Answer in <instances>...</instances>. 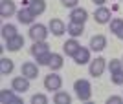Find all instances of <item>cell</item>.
<instances>
[{
    "instance_id": "32",
    "label": "cell",
    "mask_w": 123,
    "mask_h": 104,
    "mask_svg": "<svg viewBox=\"0 0 123 104\" xmlns=\"http://www.w3.org/2000/svg\"><path fill=\"white\" fill-rule=\"evenodd\" d=\"M116 36H119V38H123V29H121V31H119V33H118V35H116Z\"/></svg>"
},
{
    "instance_id": "22",
    "label": "cell",
    "mask_w": 123,
    "mask_h": 104,
    "mask_svg": "<svg viewBox=\"0 0 123 104\" xmlns=\"http://www.w3.org/2000/svg\"><path fill=\"white\" fill-rule=\"evenodd\" d=\"M53 102L55 104H70L72 102V97L66 93V91H55V95H53Z\"/></svg>"
},
{
    "instance_id": "13",
    "label": "cell",
    "mask_w": 123,
    "mask_h": 104,
    "mask_svg": "<svg viewBox=\"0 0 123 104\" xmlns=\"http://www.w3.org/2000/svg\"><path fill=\"white\" fill-rule=\"evenodd\" d=\"M90 47L94 51H103L107 47V36L105 35H94L90 38Z\"/></svg>"
},
{
    "instance_id": "24",
    "label": "cell",
    "mask_w": 123,
    "mask_h": 104,
    "mask_svg": "<svg viewBox=\"0 0 123 104\" xmlns=\"http://www.w3.org/2000/svg\"><path fill=\"white\" fill-rule=\"evenodd\" d=\"M121 29H123V18H112L110 20V31L114 35H118Z\"/></svg>"
},
{
    "instance_id": "11",
    "label": "cell",
    "mask_w": 123,
    "mask_h": 104,
    "mask_svg": "<svg viewBox=\"0 0 123 104\" xmlns=\"http://www.w3.org/2000/svg\"><path fill=\"white\" fill-rule=\"evenodd\" d=\"M17 18H18V22H20V24H33L35 15L31 13L30 7H22V9L17 11Z\"/></svg>"
},
{
    "instance_id": "16",
    "label": "cell",
    "mask_w": 123,
    "mask_h": 104,
    "mask_svg": "<svg viewBox=\"0 0 123 104\" xmlns=\"http://www.w3.org/2000/svg\"><path fill=\"white\" fill-rule=\"evenodd\" d=\"M28 7L31 9V13L35 16H39L46 11V2L44 0H31V2H28Z\"/></svg>"
},
{
    "instance_id": "25",
    "label": "cell",
    "mask_w": 123,
    "mask_h": 104,
    "mask_svg": "<svg viewBox=\"0 0 123 104\" xmlns=\"http://www.w3.org/2000/svg\"><path fill=\"white\" fill-rule=\"evenodd\" d=\"M107 68H108V71H110V73L119 71V69H123V60H116V58H112V60L107 64Z\"/></svg>"
},
{
    "instance_id": "4",
    "label": "cell",
    "mask_w": 123,
    "mask_h": 104,
    "mask_svg": "<svg viewBox=\"0 0 123 104\" xmlns=\"http://www.w3.org/2000/svg\"><path fill=\"white\" fill-rule=\"evenodd\" d=\"M107 69V58H103V57H98L96 60H92L90 62V66H88V71H90V75L92 77H101L103 71Z\"/></svg>"
},
{
    "instance_id": "18",
    "label": "cell",
    "mask_w": 123,
    "mask_h": 104,
    "mask_svg": "<svg viewBox=\"0 0 123 104\" xmlns=\"http://www.w3.org/2000/svg\"><path fill=\"white\" fill-rule=\"evenodd\" d=\"M66 33L68 35H72V38L75 36H81L85 33V24H77V22H70L66 26Z\"/></svg>"
},
{
    "instance_id": "31",
    "label": "cell",
    "mask_w": 123,
    "mask_h": 104,
    "mask_svg": "<svg viewBox=\"0 0 123 104\" xmlns=\"http://www.w3.org/2000/svg\"><path fill=\"white\" fill-rule=\"evenodd\" d=\"M92 2H94V4H96V5H103V4H105V2H107V0H92Z\"/></svg>"
},
{
    "instance_id": "5",
    "label": "cell",
    "mask_w": 123,
    "mask_h": 104,
    "mask_svg": "<svg viewBox=\"0 0 123 104\" xmlns=\"http://www.w3.org/2000/svg\"><path fill=\"white\" fill-rule=\"evenodd\" d=\"M11 88L15 89L17 93H26L28 89H30V78L20 75V77H15L11 80Z\"/></svg>"
},
{
    "instance_id": "3",
    "label": "cell",
    "mask_w": 123,
    "mask_h": 104,
    "mask_svg": "<svg viewBox=\"0 0 123 104\" xmlns=\"http://www.w3.org/2000/svg\"><path fill=\"white\" fill-rule=\"evenodd\" d=\"M61 86H62V78H61V75H57L55 71H51L50 75H46V78H44V88L48 89V91H59L61 89Z\"/></svg>"
},
{
    "instance_id": "20",
    "label": "cell",
    "mask_w": 123,
    "mask_h": 104,
    "mask_svg": "<svg viewBox=\"0 0 123 104\" xmlns=\"http://www.w3.org/2000/svg\"><path fill=\"white\" fill-rule=\"evenodd\" d=\"M13 69H15V64H13L11 58H6V57L0 58V73L2 75H11Z\"/></svg>"
},
{
    "instance_id": "19",
    "label": "cell",
    "mask_w": 123,
    "mask_h": 104,
    "mask_svg": "<svg viewBox=\"0 0 123 104\" xmlns=\"http://www.w3.org/2000/svg\"><path fill=\"white\" fill-rule=\"evenodd\" d=\"M74 60H75V64L90 62V49H86V47H79V51L74 55Z\"/></svg>"
},
{
    "instance_id": "6",
    "label": "cell",
    "mask_w": 123,
    "mask_h": 104,
    "mask_svg": "<svg viewBox=\"0 0 123 104\" xmlns=\"http://www.w3.org/2000/svg\"><path fill=\"white\" fill-rule=\"evenodd\" d=\"M0 100H2V104H22V99L20 97H17V91L13 88L11 89H2L0 91Z\"/></svg>"
},
{
    "instance_id": "33",
    "label": "cell",
    "mask_w": 123,
    "mask_h": 104,
    "mask_svg": "<svg viewBox=\"0 0 123 104\" xmlns=\"http://www.w3.org/2000/svg\"><path fill=\"white\" fill-rule=\"evenodd\" d=\"M121 2H123V0H121Z\"/></svg>"
},
{
    "instance_id": "26",
    "label": "cell",
    "mask_w": 123,
    "mask_h": 104,
    "mask_svg": "<svg viewBox=\"0 0 123 104\" xmlns=\"http://www.w3.org/2000/svg\"><path fill=\"white\" fill-rule=\"evenodd\" d=\"M50 58H51L50 51L44 53V55H39V57H37V64H39V66H48V64H50Z\"/></svg>"
},
{
    "instance_id": "10",
    "label": "cell",
    "mask_w": 123,
    "mask_h": 104,
    "mask_svg": "<svg viewBox=\"0 0 123 104\" xmlns=\"http://www.w3.org/2000/svg\"><path fill=\"white\" fill-rule=\"evenodd\" d=\"M15 13H17V7L13 0H2L0 2V16H13Z\"/></svg>"
},
{
    "instance_id": "1",
    "label": "cell",
    "mask_w": 123,
    "mask_h": 104,
    "mask_svg": "<svg viewBox=\"0 0 123 104\" xmlns=\"http://www.w3.org/2000/svg\"><path fill=\"white\" fill-rule=\"evenodd\" d=\"M74 89H75V95L79 100H90L92 99V86H90V82H88L86 78H79V80H75L74 82Z\"/></svg>"
},
{
    "instance_id": "8",
    "label": "cell",
    "mask_w": 123,
    "mask_h": 104,
    "mask_svg": "<svg viewBox=\"0 0 123 104\" xmlns=\"http://www.w3.org/2000/svg\"><path fill=\"white\" fill-rule=\"evenodd\" d=\"M48 27H50L51 35H55V36H61V35L66 33V26H64V22H62L61 18H51Z\"/></svg>"
},
{
    "instance_id": "9",
    "label": "cell",
    "mask_w": 123,
    "mask_h": 104,
    "mask_svg": "<svg viewBox=\"0 0 123 104\" xmlns=\"http://www.w3.org/2000/svg\"><path fill=\"white\" fill-rule=\"evenodd\" d=\"M88 18V11L85 7H74L70 13V22H77V24H85Z\"/></svg>"
},
{
    "instance_id": "29",
    "label": "cell",
    "mask_w": 123,
    "mask_h": 104,
    "mask_svg": "<svg viewBox=\"0 0 123 104\" xmlns=\"http://www.w3.org/2000/svg\"><path fill=\"white\" fill-rule=\"evenodd\" d=\"M107 102H108V104H110V102H112V104H121V102H123V97L112 95V97H108V99H107Z\"/></svg>"
},
{
    "instance_id": "15",
    "label": "cell",
    "mask_w": 123,
    "mask_h": 104,
    "mask_svg": "<svg viewBox=\"0 0 123 104\" xmlns=\"http://www.w3.org/2000/svg\"><path fill=\"white\" fill-rule=\"evenodd\" d=\"M79 47H81V44H79L75 38H70V40H66L62 44V51L66 53V55H70V57H74V55L79 51Z\"/></svg>"
},
{
    "instance_id": "7",
    "label": "cell",
    "mask_w": 123,
    "mask_h": 104,
    "mask_svg": "<svg viewBox=\"0 0 123 104\" xmlns=\"http://www.w3.org/2000/svg\"><path fill=\"white\" fill-rule=\"evenodd\" d=\"M110 16H112L110 9H108V7H103V5H99L98 9L94 11V18H96L98 24H108V22H110Z\"/></svg>"
},
{
    "instance_id": "30",
    "label": "cell",
    "mask_w": 123,
    "mask_h": 104,
    "mask_svg": "<svg viewBox=\"0 0 123 104\" xmlns=\"http://www.w3.org/2000/svg\"><path fill=\"white\" fill-rule=\"evenodd\" d=\"M62 2V5H64V7H77V2H79V0H61Z\"/></svg>"
},
{
    "instance_id": "2",
    "label": "cell",
    "mask_w": 123,
    "mask_h": 104,
    "mask_svg": "<svg viewBox=\"0 0 123 104\" xmlns=\"http://www.w3.org/2000/svg\"><path fill=\"white\" fill-rule=\"evenodd\" d=\"M48 29L50 27H46L44 24H31L30 27V36L33 42H41V40H46L48 38Z\"/></svg>"
},
{
    "instance_id": "21",
    "label": "cell",
    "mask_w": 123,
    "mask_h": 104,
    "mask_svg": "<svg viewBox=\"0 0 123 104\" xmlns=\"http://www.w3.org/2000/svg\"><path fill=\"white\" fill-rule=\"evenodd\" d=\"M62 64H64V60H62V55H59V53H51L50 64H48L51 71H59V69L62 68Z\"/></svg>"
},
{
    "instance_id": "14",
    "label": "cell",
    "mask_w": 123,
    "mask_h": 104,
    "mask_svg": "<svg viewBox=\"0 0 123 104\" xmlns=\"http://www.w3.org/2000/svg\"><path fill=\"white\" fill-rule=\"evenodd\" d=\"M24 46V36L22 35H17L9 40H6V47H7V51H18L20 47Z\"/></svg>"
},
{
    "instance_id": "28",
    "label": "cell",
    "mask_w": 123,
    "mask_h": 104,
    "mask_svg": "<svg viewBox=\"0 0 123 104\" xmlns=\"http://www.w3.org/2000/svg\"><path fill=\"white\" fill-rule=\"evenodd\" d=\"M110 77H112V82H114V84L121 86V84H123V69H119V71H114V73H110Z\"/></svg>"
},
{
    "instance_id": "27",
    "label": "cell",
    "mask_w": 123,
    "mask_h": 104,
    "mask_svg": "<svg viewBox=\"0 0 123 104\" xmlns=\"http://www.w3.org/2000/svg\"><path fill=\"white\" fill-rule=\"evenodd\" d=\"M31 102L33 104H48V97L42 93H35L33 97H31Z\"/></svg>"
},
{
    "instance_id": "17",
    "label": "cell",
    "mask_w": 123,
    "mask_h": 104,
    "mask_svg": "<svg viewBox=\"0 0 123 104\" xmlns=\"http://www.w3.org/2000/svg\"><path fill=\"white\" fill-rule=\"evenodd\" d=\"M50 51V47H48V42L46 40H41V42H33V46H31V55L33 57H39V55H44V53Z\"/></svg>"
},
{
    "instance_id": "12",
    "label": "cell",
    "mask_w": 123,
    "mask_h": 104,
    "mask_svg": "<svg viewBox=\"0 0 123 104\" xmlns=\"http://www.w3.org/2000/svg\"><path fill=\"white\" fill-rule=\"evenodd\" d=\"M20 73L31 80V78H37V75H39V68H37V64H33V62H24V64H22V68H20Z\"/></svg>"
},
{
    "instance_id": "23",
    "label": "cell",
    "mask_w": 123,
    "mask_h": 104,
    "mask_svg": "<svg viewBox=\"0 0 123 104\" xmlns=\"http://www.w3.org/2000/svg\"><path fill=\"white\" fill-rule=\"evenodd\" d=\"M17 35L18 33H17V27L13 24H4L2 26V36H4V40H9V38H13Z\"/></svg>"
}]
</instances>
